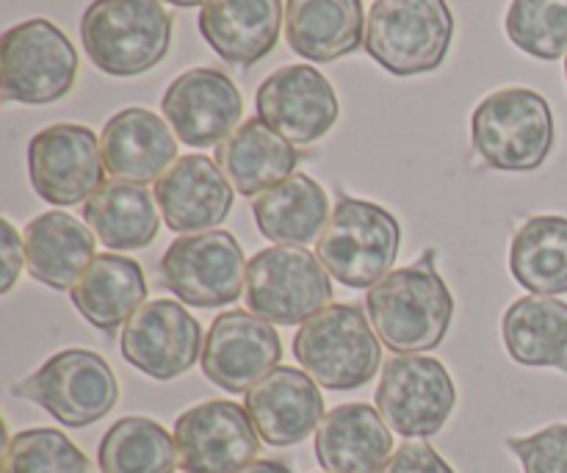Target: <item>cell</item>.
Returning a JSON list of instances; mask_svg holds the SVG:
<instances>
[{
  "label": "cell",
  "mask_w": 567,
  "mask_h": 473,
  "mask_svg": "<svg viewBox=\"0 0 567 473\" xmlns=\"http://www.w3.org/2000/svg\"><path fill=\"white\" fill-rule=\"evenodd\" d=\"M507 449L524 473H567V424H554L526 438H507Z\"/></svg>",
  "instance_id": "obj_34"
},
{
  "label": "cell",
  "mask_w": 567,
  "mask_h": 473,
  "mask_svg": "<svg viewBox=\"0 0 567 473\" xmlns=\"http://www.w3.org/2000/svg\"><path fill=\"white\" fill-rule=\"evenodd\" d=\"M502 338L515 363L567 371V305L559 299L529 294L509 305Z\"/></svg>",
  "instance_id": "obj_29"
},
{
  "label": "cell",
  "mask_w": 567,
  "mask_h": 473,
  "mask_svg": "<svg viewBox=\"0 0 567 473\" xmlns=\"http://www.w3.org/2000/svg\"><path fill=\"white\" fill-rule=\"evenodd\" d=\"M122 358L153 380L186 374L203 360V327L175 299H153L133 313L120 338Z\"/></svg>",
  "instance_id": "obj_14"
},
{
  "label": "cell",
  "mask_w": 567,
  "mask_h": 473,
  "mask_svg": "<svg viewBox=\"0 0 567 473\" xmlns=\"http://www.w3.org/2000/svg\"><path fill=\"white\" fill-rule=\"evenodd\" d=\"M103 164L125 183H153L177 161V138L150 109H122L100 133Z\"/></svg>",
  "instance_id": "obj_21"
},
{
  "label": "cell",
  "mask_w": 567,
  "mask_h": 473,
  "mask_svg": "<svg viewBox=\"0 0 567 473\" xmlns=\"http://www.w3.org/2000/svg\"><path fill=\"white\" fill-rule=\"evenodd\" d=\"M332 299L330 271L299 247H269L247 264L244 302L269 325H305Z\"/></svg>",
  "instance_id": "obj_9"
},
{
  "label": "cell",
  "mask_w": 567,
  "mask_h": 473,
  "mask_svg": "<svg viewBox=\"0 0 567 473\" xmlns=\"http://www.w3.org/2000/svg\"><path fill=\"white\" fill-rule=\"evenodd\" d=\"M22 255H25V241L20 238L17 227L11 225V219H0V264H3L0 294H9L14 288L22 271Z\"/></svg>",
  "instance_id": "obj_36"
},
{
  "label": "cell",
  "mask_w": 567,
  "mask_h": 473,
  "mask_svg": "<svg viewBox=\"0 0 567 473\" xmlns=\"http://www.w3.org/2000/svg\"><path fill=\"white\" fill-rule=\"evenodd\" d=\"M457 391L446 366L426 354H396L377 385V410L404 438H432L452 419Z\"/></svg>",
  "instance_id": "obj_11"
},
{
  "label": "cell",
  "mask_w": 567,
  "mask_h": 473,
  "mask_svg": "<svg viewBox=\"0 0 567 473\" xmlns=\"http://www.w3.org/2000/svg\"><path fill=\"white\" fill-rule=\"evenodd\" d=\"M437 253L426 249L415 264L391 271L369 288L365 310L377 336L396 354H424L441 347L452 327L454 299L435 266Z\"/></svg>",
  "instance_id": "obj_1"
},
{
  "label": "cell",
  "mask_w": 567,
  "mask_h": 473,
  "mask_svg": "<svg viewBox=\"0 0 567 473\" xmlns=\"http://www.w3.org/2000/svg\"><path fill=\"white\" fill-rule=\"evenodd\" d=\"M78 313L97 327L114 332L133 319L147 299V280L136 260L122 255H97L70 291Z\"/></svg>",
  "instance_id": "obj_26"
},
{
  "label": "cell",
  "mask_w": 567,
  "mask_h": 473,
  "mask_svg": "<svg viewBox=\"0 0 567 473\" xmlns=\"http://www.w3.org/2000/svg\"><path fill=\"white\" fill-rule=\"evenodd\" d=\"M565 78H567V59H565Z\"/></svg>",
  "instance_id": "obj_39"
},
{
  "label": "cell",
  "mask_w": 567,
  "mask_h": 473,
  "mask_svg": "<svg viewBox=\"0 0 567 473\" xmlns=\"http://www.w3.org/2000/svg\"><path fill=\"white\" fill-rule=\"evenodd\" d=\"M97 465L100 473H172L177 465L175 435L153 419L127 415L103 435Z\"/></svg>",
  "instance_id": "obj_31"
},
{
  "label": "cell",
  "mask_w": 567,
  "mask_h": 473,
  "mask_svg": "<svg viewBox=\"0 0 567 473\" xmlns=\"http://www.w3.org/2000/svg\"><path fill=\"white\" fill-rule=\"evenodd\" d=\"M402 247V227L391 210L341 194L316 244V258L347 288H374L391 275Z\"/></svg>",
  "instance_id": "obj_5"
},
{
  "label": "cell",
  "mask_w": 567,
  "mask_h": 473,
  "mask_svg": "<svg viewBox=\"0 0 567 473\" xmlns=\"http://www.w3.org/2000/svg\"><path fill=\"white\" fill-rule=\"evenodd\" d=\"M280 358V336L269 321L247 310H227L205 336L203 374L221 391L244 393L271 374Z\"/></svg>",
  "instance_id": "obj_17"
},
{
  "label": "cell",
  "mask_w": 567,
  "mask_h": 473,
  "mask_svg": "<svg viewBox=\"0 0 567 473\" xmlns=\"http://www.w3.org/2000/svg\"><path fill=\"white\" fill-rule=\"evenodd\" d=\"M241 473H293L286 463L280 460H255L252 465H247Z\"/></svg>",
  "instance_id": "obj_37"
},
{
  "label": "cell",
  "mask_w": 567,
  "mask_h": 473,
  "mask_svg": "<svg viewBox=\"0 0 567 473\" xmlns=\"http://www.w3.org/2000/svg\"><path fill=\"white\" fill-rule=\"evenodd\" d=\"M100 138L86 125L59 122L28 142V177L44 203L78 205L103 186Z\"/></svg>",
  "instance_id": "obj_12"
},
{
  "label": "cell",
  "mask_w": 567,
  "mask_h": 473,
  "mask_svg": "<svg viewBox=\"0 0 567 473\" xmlns=\"http://www.w3.org/2000/svg\"><path fill=\"white\" fill-rule=\"evenodd\" d=\"M509 271L515 282L537 297L567 294V219L532 216L509 244Z\"/></svg>",
  "instance_id": "obj_30"
},
{
  "label": "cell",
  "mask_w": 567,
  "mask_h": 473,
  "mask_svg": "<svg viewBox=\"0 0 567 473\" xmlns=\"http://www.w3.org/2000/svg\"><path fill=\"white\" fill-rule=\"evenodd\" d=\"M452 37L454 17L446 0H377L365 20V53L399 78L437 70Z\"/></svg>",
  "instance_id": "obj_6"
},
{
  "label": "cell",
  "mask_w": 567,
  "mask_h": 473,
  "mask_svg": "<svg viewBox=\"0 0 567 473\" xmlns=\"http://www.w3.org/2000/svg\"><path fill=\"white\" fill-rule=\"evenodd\" d=\"M282 20V0H208L197 28L221 61L247 70L275 50Z\"/></svg>",
  "instance_id": "obj_20"
},
{
  "label": "cell",
  "mask_w": 567,
  "mask_h": 473,
  "mask_svg": "<svg viewBox=\"0 0 567 473\" xmlns=\"http://www.w3.org/2000/svg\"><path fill=\"white\" fill-rule=\"evenodd\" d=\"M78 53L55 22L33 17L0 39V86L6 103L44 105L75 86Z\"/></svg>",
  "instance_id": "obj_8"
},
{
  "label": "cell",
  "mask_w": 567,
  "mask_h": 473,
  "mask_svg": "<svg viewBox=\"0 0 567 473\" xmlns=\"http://www.w3.org/2000/svg\"><path fill=\"white\" fill-rule=\"evenodd\" d=\"M166 122L177 142L188 147H219L244 116V100L236 83L214 66H197L169 83L161 100Z\"/></svg>",
  "instance_id": "obj_16"
},
{
  "label": "cell",
  "mask_w": 567,
  "mask_h": 473,
  "mask_svg": "<svg viewBox=\"0 0 567 473\" xmlns=\"http://www.w3.org/2000/svg\"><path fill=\"white\" fill-rule=\"evenodd\" d=\"M313 446L327 473H380L391 460L393 435L371 404H341L321 419Z\"/></svg>",
  "instance_id": "obj_22"
},
{
  "label": "cell",
  "mask_w": 567,
  "mask_h": 473,
  "mask_svg": "<svg viewBox=\"0 0 567 473\" xmlns=\"http://www.w3.org/2000/svg\"><path fill=\"white\" fill-rule=\"evenodd\" d=\"M3 473H92V465L64 432L22 430L6 446Z\"/></svg>",
  "instance_id": "obj_33"
},
{
  "label": "cell",
  "mask_w": 567,
  "mask_h": 473,
  "mask_svg": "<svg viewBox=\"0 0 567 473\" xmlns=\"http://www.w3.org/2000/svg\"><path fill=\"white\" fill-rule=\"evenodd\" d=\"M155 203L172 233H210L233 208V186L208 155H181L155 181Z\"/></svg>",
  "instance_id": "obj_18"
},
{
  "label": "cell",
  "mask_w": 567,
  "mask_h": 473,
  "mask_svg": "<svg viewBox=\"0 0 567 473\" xmlns=\"http://www.w3.org/2000/svg\"><path fill=\"white\" fill-rule=\"evenodd\" d=\"M260 441L269 446H297L324 419V397L308 371L277 366L244 399Z\"/></svg>",
  "instance_id": "obj_19"
},
{
  "label": "cell",
  "mask_w": 567,
  "mask_h": 473,
  "mask_svg": "<svg viewBox=\"0 0 567 473\" xmlns=\"http://www.w3.org/2000/svg\"><path fill=\"white\" fill-rule=\"evenodd\" d=\"M293 358L321 388L354 391L377 377L382 343L358 305L332 302L299 327Z\"/></svg>",
  "instance_id": "obj_4"
},
{
  "label": "cell",
  "mask_w": 567,
  "mask_h": 473,
  "mask_svg": "<svg viewBox=\"0 0 567 473\" xmlns=\"http://www.w3.org/2000/svg\"><path fill=\"white\" fill-rule=\"evenodd\" d=\"M554 114L543 94L526 86L487 94L471 116V142L482 164L498 172H532L554 150Z\"/></svg>",
  "instance_id": "obj_3"
},
{
  "label": "cell",
  "mask_w": 567,
  "mask_h": 473,
  "mask_svg": "<svg viewBox=\"0 0 567 473\" xmlns=\"http://www.w3.org/2000/svg\"><path fill=\"white\" fill-rule=\"evenodd\" d=\"M81 42L105 75H144L169 53L172 14L161 0H94L81 17Z\"/></svg>",
  "instance_id": "obj_2"
},
{
  "label": "cell",
  "mask_w": 567,
  "mask_h": 473,
  "mask_svg": "<svg viewBox=\"0 0 567 473\" xmlns=\"http://www.w3.org/2000/svg\"><path fill=\"white\" fill-rule=\"evenodd\" d=\"M380 473H454L452 465L424 441L404 443L396 454H391Z\"/></svg>",
  "instance_id": "obj_35"
},
{
  "label": "cell",
  "mask_w": 567,
  "mask_h": 473,
  "mask_svg": "<svg viewBox=\"0 0 567 473\" xmlns=\"http://www.w3.org/2000/svg\"><path fill=\"white\" fill-rule=\"evenodd\" d=\"M155 205L153 194L138 183L111 181L83 203V219L111 253L144 249L161 230Z\"/></svg>",
  "instance_id": "obj_28"
},
{
  "label": "cell",
  "mask_w": 567,
  "mask_h": 473,
  "mask_svg": "<svg viewBox=\"0 0 567 473\" xmlns=\"http://www.w3.org/2000/svg\"><path fill=\"white\" fill-rule=\"evenodd\" d=\"M22 241L28 275L55 291H72L78 277L97 258V241L89 225L64 210H48L28 222Z\"/></svg>",
  "instance_id": "obj_25"
},
{
  "label": "cell",
  "mask_w": 567,
  "mask_h": 473,
  "mask_svg": "<svg viewBox=\"0 0 567 473\" xmlns=\"http://www.w3.org/2000/svg\"><path fill=\"white\" fill-rule=\"evenodd\" d=\"M504 31L526 55L557 61L567 53V0H513Z\"/></svg>",
  "instance_id": "obj_32"
},
{
  "label": "cell",
  "mask_w": 567,
  "mask_h": 473,
  "mask_svg": "<svg viewBox=\"0 0 567 473\" xmlns=\"http://www.w3.org/2000/svg\"><path fill=\"white\" fill-rule=\"evenodd\" d=\"M288 48L316 64H330L365 44L363 0H288Z\"/></svg>",
  "instance_id": "obj_24"
},
{
  "label": "cell",
  "mask_w": 567,
  "mask_h": 473,
  "mask_svg": "<svg viewBox=\"0 0 567 473\" xmlns=\"http://www.w3.org/2000/svg\"><path fill=\"white\" fill-rule=\"evenodd\" d=\"M260 236L277 247H299L316 241L330 222L327 192L310 175H291L252 203Z\"/></svg>",
  "instance_id": "obj_27"
},
{
  "label": "cell",
  "mask_w": 567,
  "mask_h": 473,
  "mask_svg": "<svg viewBox=\"0 0 567 473\" xmlns=\"http://www.w3.org/2000/svg\"><path fill=\"white\" fill-rule=\"evenodd\" d=\"M299 153L288 138L271 131L260 116L244 120L216 147V164L230 186L244 197H260L293 175Z\"/></svg>",
  "instance_id": "obj_23"
},
{
  "label": "cell",
  "mask_w": 567,
  "mask_h": 473,
  "mask_svg": "<svg viewBox=\"0 0 567 473\" xmlns=\"http://www.w3.org/2000/svg\"><path fill=\"white\" fill-rule=\"evenodd\" d=\"M11 391L14 397L42 408L70 430L103 421L120 399L114 371L92 349H61L50 354L31 377L17 382Z\"/></svg>",
  "instance_id": "obj_7"
},
{
  "label": "cell",
  "mask_w": 567,
  "mask_h": 473,
  "mask_svg": "<svg viewBox=\"0 0 567 473\" xmlns=\"http://www.w3.org/2000/svg\"><path fill=\"white\" fill-rule=\"evenodd\" d=\"M161 286L192 308L233 305L247 282V264L236 236L227 230L177 238L161 258Z\"/></svg>",
  "instance_id": "obj_10"
},
{
  "label": "cell",
  "mask_w": 567,
  "mask_h": 473,
  "mask_svg": "<svg viewBox=\"0 0 567 473\" xmlns=\"http://www.w3.org/2000/svg\"><path fill=\"white\" fill-rule=\"evenodd\" d=\"M258 116L291 144H313L338 122L332 83L310 64H288L271 72L255 94Z\"/></svg>",
  "instance_id": "obj_15"
},
{
  "label": "cell",
  "mask_w": 567,
  "mask_h": 473,
  "mask_svg": "<svg viewBox=\"0 0 567 473\" xmlns=\"http://www.w3.org/2000/svg\"><path fill=\"white\" fill-rule=\"evenodd\" d=\"M172 6H181V9H192V6H205L208 0H166Z\"/></svg>",
  "instance_id": "obj_38"
},
{
  "label": "cell",
  "mask_w": 567,
  "mask_h": 473,
  "mask_svg": "<svg viewBox=\"0 0 567 473\" xmlns=\"http://www.w3.org/2000/svg\"><path fill=\"white\" fill-rule=\"evenodd\" d=\"M177 465L186 473H241L255 463L260 435L247 408L236 402H203L175 421Z\"/></svg>",
  "instance_id": "obj_13"
}]
</instances>
